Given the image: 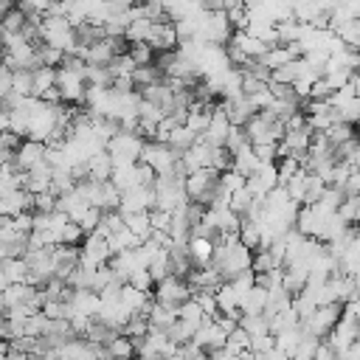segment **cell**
Returning a JSON list of instances; mask_svg holds the SVG:
<instances>
[{
	"mask_svg": "<svg viewBox=\"0 0 360 360\" xmlns=\"http://www.w3.org/2000/svg\"><path fill=\"white\" fill-rule=\"evenodd\" d=\"M141 160H143L146 166H152L158 177H160V174H174V169H177V163H180V152L172 149V146L163 143V141H146Z\"/></svg>",
	"mask_w": 360,
	"mask_h": 360,
	"instance_id": "1",
	"label": "cell"
},
{
	"mask_svg": "<svg viewBox=\"0 0 360 360\" xmlns=\"http://www.w3.org/2000/svg\"><path fill=\"white\" fill-rule=\"evenodd\" d=\"M340 318H343V304H321V307H315V312H312L309 318L301 321V326H304V332H309L312 338L323 340V338L338 326Z\"/></svg>",
	"mask_w": 360,
	"mask_h": 360,
	"instance_id": "2",
	"label": "cell"
},
{
	"mask_svg": "<svg viewBox=\"0 0 360 360\" xmlns=\"http://www.w3.org/2000/svg\"><path fill=\"white\" fill-rule=\"evenodd\" d=\"M143 146H146V141L138 132H118L107 143V152L112 158V166L115 163H138L143 155Z\"/></svg>",
	"mask_w": 360,
	"mask_h": 360,
	"instance_id": "3",
	"label": "cell"
},
{
	"mask_svg": "<svg viewBox=\"0 0 360 360\" xmlns=\"http://www.w3.org/2000/svg\"><path fill=\"white\" fill-rule=\"evenodd\" d=\"M56 90L62 93L65 104H82L84 93H87V82L79 70H70L62 65V68H56Z\"/></svg>",
	"mask_w": 360,
	"mask_h": 360,
	"instance_id": "4",
	"label": "cell"
},
{
	"mask_svg": "<svg viewBox=\"0 0 360 360\" xmlns=\"http://www.w3.org/2000/svg\"><path fill=\"white\" fill-rule=\"evenodd\" d=\"M152 295H155V301H158V304L180 307L183 301H188V298H191V287H188V281H186V278H180V276H166L163 281H158V284H155Z\"/></svg>",
	"mask_w": 360,
	"mask_h": 360,
	"instance_id": "5",
	"label": "cell"
},
{
	"mask_svg": "<svg viewBox=\"0 0 360 360\" xmlns=\"http://www.w3.org/2000/svg\"><path fill=\"white\" fill-rule=\"evenodd\" d=\"M155 208V188L152 186H132L121 191L118 211L121 214H138V211H152Z\"/></svg>",
	"mask_w": 360,
	"mask_h": 360,
	"instance_id": "6",
	"label": "cell"
},
{
	"mask_svg": "<svg viewBox=\"0 0 360 360\" xmlns=\"http://www.w3.org/2000/svg\"><path fill=\"white\" fill-rule=\"evenodd\" d=\"M45 152H48V143L25 138V141L20 143V149L14 152V166H17L20 172H31L34 166H39V163L45 160Z\"/></svg>",
	"mask_w": 360,
	"mask_h": 360,
	"instance_id": "7",
	"label": "cell"
},
{
	"mask_svg": "<svg viewBox=\"0 0 360 360\" xmlns=\"http://www.w3.org/2000/svg\"><path fill=\"white\" fill-rule=\"evenodd\" d=\"M211 155H214V146L200 138L197 143H191V146L180 155V166H183L186 174H191V172H197V169H211Z\"/></svg>",
	"mask_w": 360,
	"mask_h": 360,
	"instance_id": "8",
	"label": "cell"
},
{
	"mask_svg": "<svg viewBox=\"0 0 360 360\" xmlns=\"http://www.w3.org/2000/svg\"><path fill=\"white\" fill-rule=\"evenodd\" d=\"M177 42H180V37H177L174 22L172 20H158L152 25V37H149L146 45H152L155 53H166V51H177Z\"/></svg>",
	"mask_w": 360,
	"mask_h": 360,
	"instance_id": "9",
	"label": "cell"
},
{
	"mask_svg": "<svg viewBox=\"0 0 360 360\" xmlns=\"http://www.w3.org/2000/svg\"><path fill=\"white\" fill-rule=\"evenodd\" d=\"M228 132H231V121H228V115H225V104H217V107L211 110V121H208V129H205L202 141L219 149V146H225Z\"/></svg>",
	"mask_w": 360,
	"mask_h": 360,
	"instance_id": "10",
	"label": "cell"
},
{
	"mask_svg": "<svg viewBox=\"0 0 360 360\" xmlns=\"http://www.w3.org/2000/svg\"><path fill=\"white\" fill-rule=\"evenodd\" d=\"M191 343H197V346H200V349H205V352L225 349V343H228V332H225L214 318H208V321L197 329V335L191 338Z\"/></svg>",
	"mask_w": 360,
	"mask_h": 360,
	"instance_id": "11",
	"label": "cell"
},
{
	"mask_svg": "<svg viewBox=\"0 0 360 360\" xmlns=\"http://www.w3.org/2000/svg\"><path fill=\"white\" fill-rule=\"evenodd\" d=\"M51 256H53V278L68 281V276L79 267V248L56 245V248H51Z\"/></svg>",
	"mask_w": 360,
	"mask_h": 360,
	"instance_id": "12",
	"label": "cell"
},
{
	"mask_svg": "<svg viewBox=\"0 0 360 360\" xmlns=\"http://www.w3.org/2000/svg\"><path fill=\"white\" fill-rule=\"evenodd\" d=\"M25 211H34V194H28L25 188H14L0 197V217H17Z\"/></svg>",
	"mask_w": 360,
	"mask_h": 360,
	"instance_id": "13",
	"label": "cell"
},
{
	"mask_svg": "<svg viewBox=\"0 0 360 360\" xmlns=\"http://www.w3.org/2000/svg\"><path fill=\"white\" fill-rule=\"evenodd\" d=\"M222 104H225V115H228L231 127H245V124L256 115V107H253V101H250L248 96L228 98V101H222Z\"/></svg>",
	"mask_w": 360,
	"mask_h": 360,
	"instance_id": "14",
	"label": "cell"
},
{
	"mask_svg": "<svg viewBox=\"0 0 360 360\" xmlns=\"http://www.w3.org/2000/svg\"><path fill=\"white\" fill-rule=\"evenodd\" d=\"M214 239H208V236H191L188 242H186V250H188V259H191V264L194 267H208L211 262H214Z\"/></svg>",
	"mask_w": 360,
	"mask_h": 360,
	"instance_id": "15",
	"label": "cell"
},
{
	"mask_svg": "<svg viewBox=\"0 0 360 360\" xmlns=\"http://www.w3.org/2000/svg\"><path fill=\"white\" fill-rule=\"evenodd\" d=\"M338 267H340V273H346V276H357L360 273V231L352 236V242L346 245V250H343V256L338 259Z\"/></svg>",
	"mask_w": 360,
	"mask_h": 360,
	"instance_id": "16",
	"label": "cell"
},
{
	"mask_svg": "<svg viewBox=\"0 0 360 360\" xmlns=\"http://www.w3.org/2000/svg\"><path fill=\"white\" fill-rule=\"evenodd\" d=\"M146 321H149V326L152 329H163V332H169L172 329V323L177 321V307H166V304H152V309H149V315H146Z\"/></svg>",
	"mask_w": 360,
	"mask_h": 360,
	"instance_id": "17",
	"label": "cell"
},
{
	"mask_svg": "<svg viewBox=\"0 0 360 360\" xmlns=\"http://www.w3.org/2000/svg\"><path fill=\"white\" fill-rule=\"evenodd\" d=\"M135 340L121 332L107 343V360H135Z\"/></svg>",
	"mask_w": 360,
	"mask_h": 360,
	"instance_id": "18",
	"label": "cell"
},
{
	"mask_svg": "<svg viewBox=\"0 0 360 360\" xmlns=\"http://www.w3.org/2000/svg\"><path fill=\"white\" fill-rule=\"evenodd\" d=\"M110 180L118 191H127V188L138 186V163H115Z\"/></svg>",
	"mask_w": 360,
	"mask_h": 360,
	"instance_id": "19",
	"label": "cell"
},
{
	"mask_svg": "<svg viewBox=\"0 0 360 360\" xmlns=\"http://www.w3.org/2000/svg\"><path fill=\"white\" fill-rule=\"evenodd\" d=\"M239 309H242V315H264V309H267V290L256 284V287L239 301Z\"/></svg>",
	"mask_w": 360,
	"mask_h": 360,
	"instance_id": "20",
	"label": "cell"
},
{
	"mask_svg": "<svg viewBox=\"0 0 360 360\" xmlns=\"http://www.w3.org/2000/svg\"><path fill=\"white\" fill-rule=\"evenodd\" d=\"M87 172H90V180H98V183L110 180L112 177V158H110V152L104 149V152L93 155L87 160Z\"/></svg>",
	"mask_w": 360,
	"mask_h": 360,
	"instance_id": "21",
	"label": "cell"
},
{
	"mask_svg": "<svg viewBox=\"0 0 360 360\" xmlns=\"http://www.w3.org/2000/svg\"><path fill=\"white\" fill-rule=\"evenodd\" d=\"M259 166H262V160L256 158L253 143H250V146H245V149H239V152L233 155V163H231V169H233V172H239V174H245V177H250Z\"/></svg>",
	"mask_w": 360,
	"mask_h": 360,
	"instance_id": "22",
	"label": "cell"
},
{
	"mask_svg": "<svg viewBox=\"0 0 360 360\" xmlns=\"http://www.w3.org/2000/svg\"><path fill=\"white\" fill-rule=\"evenodd\" d=\"M124 225L141 239L146 242L152 236V219H149V211H138V214H124Z\"/></svg>",
	"mask_w": 360,
	"mask_h": 360,
	"instance_id": "23",
	"label": "cell"
},
{
	"mask_svg": "<svg viewBox=\"0 0 360 360\" xmlns=\"http://www.w3.org/2000/svg\"><path fill=\"white\" fill-rule=\"evenodd\" d=\"M152 25H155V20H146V17H141V20H132V22L127 25V31H124V39H127L129 45H138V42H149V37H152Z\"/></svg>",
	"mask_w": 360,
	"mask_h": 360,
	"instance_id": "24",
	"label": "cell"
},
{
	"mask_svg": "<svg viewBox=\"0 0 360 360\" xmlns=\"http://www.w3.org/2000/svg\"><path fill=\"white\" fill-rule=\"evenodd\" d=\"M323 138L329 141V146H332V149H338V146H343V143L354 141V138H357V129H354L352 124H343V121H338V124H332V127L323 132Z\"/></svg>",
	"mask_w": 360,
	"mask_h": 360,
	"instance_id": "25",
	"label": "cell"
},
{
	"mask_svg": "<svg viewBox=\"0 0 360 360\" xmlns=\"http://www.w3.org/2000/svg\"><path fill=\"white\" fill-rule=\"evenodd\" d=\"M101 217H104V211L101 208H96V205H84V208H79L70 219L84 231V233H93L96 228H98V222H101Z\"/></svg>",
	"mask_w": 360,
	"mask_h": 360,
	"instance_id": "26",
	"label": "cell"
},
{
	"mask_svg": "<svg viewBox=\"0 0 360 360\" xmlns=\"http://www.w3.org/2000/svg\"><path fill=\"white\" fill-rule=\"evenodd\" d=\"M107 245H110V253L115 256V253H124V250L138 248V245H141V239H138V236H135L129 228H124V231L110 233V236H107Z\"/></svg>",
	"mask_w": 360,
	"mask_h": 360,
	"instance_id": "27",
	"label": "cell"
},
{
	"mask_svg": "<svg viewBox=\"0 0 360 360\" xmlns=\"http://www.w3.org/2000/svg\"><path fill=\"white\" fill-rule=\"evenodd\" d=\"M56 87V68H45V65H39L37 70H34V96L37 98H42L48 90H53Z\"/></svg>",
	"mask_w": 360,
	"mask_h": 360,
	"instance_id": "28",
	"label": "cell"
},
{
	"mask_svg": "<svg viewBox=\"0 0 360 360\" xmlns=\"http://www.w3.org/2000/svg\"><path fill=\"white\" fill-rule=\"evenodd\" d=\"M239 242L248 245L253 253L264 248V242H262V231H259V225H256L253 219H242V222H239Z\"/></svg>",
	"mask_w": 360,
	"mask_h": 360,
	"instance_id": "29",
	"label": "cell"
},
{
	"mask_svg": "<svg viewBox=\"0 0 360 360\" xmlns=\"http://www.w3.org/2000/svg\"><path fill=\"white\" fill-rule=\"evenodd\" d=\"M0 267L6 270V276H8V281H11V284H25V278H28V262H25L22 256L6 259Z\"/></svg>",
	"mask_w": 360,
	"mask_h": 360,
	"instance_id": "30",
	"label": "cell"
},
{
	"mask_svg": "<svg viewBox=\"0 0 360 360\" xmlns=\"http://www.w3.org/2000/svg\"><path fill=\"white\" fill-rule=\"evenodd\" d=\"M28 28V17L14 6L11 11H6V17L0 20V31L3 34H22Z\"/></svg>",
	"mask_w": 360,
	"mask_h": 360,
	"instance_id": "31",
	"label": "cell"
},
{
	"mask_svg": "<svg viewBox=\"0 0 360 360\" xmlns=\"http://www.w3.org/2000/svg\"><path fill=\"white\" fill-rule=\"evenodd\" d=\"M11 93L14 96H34V70H14V79H11Z\"/></svg>",
	"mask_w": 360,
	"mask_h": 360,
	"instance_id": "32",
	"label": "cell"
},
{
	"mask_svg": "<svg viewBox=\"0 0 360 360\" xmlns=\"http://www.w3.org/2000/svg\"><path fill=\"white\" fill-rule=\"evenodd\" d=\"M239 326H242V329H248V335H250V338L273 335V332H270V321H267V315H242Z\"/></svg>",
	"mask_w": 360,
	"mask_h": 360,
	"instance_id": "33",
	"label": "cell"
},
{
	"mask_svg": "<svg viewBox=\"0 0 360 360\" xmlns=\"http://www.w3.org/2000/svg\"><path fill=\"white\" fill-rule=\"evenodd\" d=\"M307 183H309V172H298V174H292L290 180H287V194H290V200H295V202H304V197H307Z\"/></svg>",
	"mask_w": 360,
	"mask_h": 360,
	"instance_id": "34",
	"label": "cell"
},
{
	"mask_svg": "<svg viewBox=\"0 0 360 360\" xmlns=\"http://www.w3.org/2000/svg\"><path fill=\"white\" fill-rule=\"evenodd\" d=\"M132 82H135V87H149V84H158V82H163V73H160V68H158V65L135 68V73H132Z\"/></svg>",
	"mask_w": 360,
	"mask_h": 360,
	"instance_id": "35",
	"label": "cell"
},
{
	"mask_svg": "<svg viewBox=\"0 0 360 360\" xmlns=\"http://www.w3.org/2000/svg\"><path fill=\"white\" fill-rule=\"evenodd\" d=\"M256 202H259V200H253V194H250V191H248V186H245V188H239V191H233V194H231V208H233V211H236V214H239V217H242V219H245V217H248V214H250V208H253V205H256Z\"/></svg>",
	"mask_w": 360,
	"mask_h": 360,
	"instance_id": "36",
	"label": "cell"
},
{
	"mask_svg": "<svg viewBox=\"0 0 360 360\" xmlns=\"http://www.w3.org/2000/svg\"><path fill=\"white\" fill-rule=\"evenodd\" d=\"M177 318H180V321H188V323H205V321H208L205 312L200 309V304H197L194 298H188V301H183V304L177 307Z\"/></svg>",
	"mask_w": 360,
	"mask_h": 360,
	"instance_id": "37",
	"label": "cell"
},
{
	"mask_svg": "<svg viewBox=\"0 0 360 360\" xmlns=\"http://www.w3.org/2000/svg\"><path fill=\"white\" fill-rule=\"evenodd\" d=\"M149 321L143 318V315H132L127 323H124V329H121V335H127V338H132V340H141V338H146L149 335Z\"/></svg>",
	"mask_w": 360,
	"mask_h": 360,
	"instance_id": "38",
	"label": "cell"
},
{
	"mask_svg": "<svg viewBox=\"0 0 360 360\" xmlns=\"http://www.w3.org/2000/svg\"><path fill=\"white\" fill-rule=\"evenodd\" d=\"M197 141H200V138H197L191 129H186V127H177V129L169 135V146H172V149H177L180 155H183L191 143H197Z\"/></svg>",
	"mask_w": 360,
	"mask_h": 360,
	"instance_id": "39",
	"label": "cell"
},
{
	"mask_svg": "<svg viewBox=\"0 0 360 360\" xmlns=\"http://www.w3.org/2000/svg\"><path fill=\"white\" fill-rule=\"evenodd\" d=\"M127 53L132 56L135 68H146V65H155V48H152V45H146V42H138V45H132Z\"/></svg>",
	"mask_w": 360,
	"mask_h": 360,
	"instance_id": "40",
	"label": "cell"
},
{
	"mask_svg": "<svg viewBox=\"0 0 360 360\" xmlns=\"http://www.w3.org/2000/svg\"><path fill=\"white\" fill-rule=\"evenodd\" d=\"M276 169H278V186H287V180L301 172V158H295V155L281 158V160L276 163Z\"/></svg>",
	"mask_w": 360,
	"mask_h": 360,
	"instance_id": "41",
	"label": "cell"
},
{
	"mask_svg": "<svg viewBox=\"0 0 360 360\" xmlns=\"http://www.w3.org/2000/svg\"><path fill=\"white\" fill-rule=\"evenodd\" d=\"M245 183H248V177L239 174V172H233V169H228V172L219 174V191H225V194H233V191L245 188Z\"/></svg>",
	"mask_w": 360,
	"mask_h": 360,
	"instance_id": "42",
	"label": "cell"
},
{
	"mask_svg": "<svg viewBox=\"0 0 360 360\" xmlns=\"http://www.w3.org/2000/svg\"><path fill=\"white\" fill-rule=\"evenodd\" d=\"M276 267H278V264H276V259L270 256L267 248H262V250L253 253V264H250V270H253L256 276H264V273H270V270H276Z\"/></svg>",
	"mask_w": 360,
	"mask_h": 360,
	"instance_id": "43",
	"label": "cell"
},
{
	"mask_svg": "<svg viewBox=\"0 0 360 360\" xmlns=\"http://www.w3.org/2000/svg\"><path fill=\"white\" fill-rule=\"evenodd\" d=\"M191 298L200 304V309L205 312V318H217V315H219V307H217V295H214V290H200V292H194Z\"/></svg>",
	"mask_w": 360,
	"mask_h": 360,
	"instance_id": "44",
	"label": "cell"
},
{
	"mask_svg": "<svg viewBox=\"0 0 360 360\" xmlns=\"http://www.w3.org/2000/svg\"><path fill=\"white\" fill-rule=\"evenodd\" d=\"M225 349H231L233 354H242V352H248V349H250V335H248V329L236 326V329L228 335V343H225Z\"/></svg>",
	"mask_w": 360,
	"mask_h": 360,
	"instance_id": "45",
	"label": "cell"
},
{
	"mask_svg": "<svg viewBox=\"0 0 360 360\" xmlns=\"http://www.w3.org/2000/svg\"><path fill=\"white\" fill-rule=\"evenodd\" d=\"M245 146H250L245 127H231V132H228V141H225V149H228L231 155H236V152H239V149H245Z\"/></svg>",
	"mask_w": 360,
	"mask_h": 360,
	"instance_id": "46",
	"label": "cell"
},
{
	"mask_svg": "<svg viewBox=\"0 0 360 360\" xmlns=\"http://www.w3.org/2000/svg\"><path fill=\"white\" fill-rule=\"evenodd\" d=\"M338 118H340L343 124L357 127V124H360V96H354L352 101H346V104L338 110Z\"/></svg>",
	"mask_w": 360,
	"mask_h": 360,
	"instance_id": "47",
	"label": "cell"
},
{
	"mask_svg": "<svg viewBox=\"0 0 360 360\" xmlns=\"http://www.w3.org/2000/svg\"><path fill=\"white\" fill-rule=\"evenodd\" d=\"M127 284L135 287V290H141V292H152V290H155V278H152L149 270H135V273L127 278Z\"/></svg>",
	"mask_w": 360,
	"mask_h": 360,
	"instance_id": "48",
	"label": "cell"
},
{
	"mask_svg": "<svg viewBox=\"0 0 360 360\" xmlns=\"http://www.w3.org/2000/svg\"><path fill=\"white\" fill-rule=\"evenodd\" d=\"M253 152L262 163H276L278 160V141L276 143H253Z\"/></svg>",
	"mask_w": 360,
	"mask_h": 360,
	"instance_id": "49",
	"label": "cell"
},
{
	"mask_svg": "<svg viewBox=\"0 0 360 360\" xmlns=\"http://www.w3.org/2000/svg\"><path fill=\"white\" fill-rule=\"evenodd\" d=\"M34 211H37V214H53V211H56V194H53V191L37 194V197H34Z\"/></svg>",
	"mask_w": 360,
	"mask_h": 360,
	"instance_id": "50",
	"label": "cell"
},
{
	"mask_svg": "<svg viewBox=\"0 0 360 360\" xmlns=\"http://www.w3.org/2000/svg\"><path fill=\"white\" fill-rule=\"evenodd\" d=\"M208 360H236V354L231 349H214L208 352Z\"/></svg>",
	"mask_w": 360,
	"mask_h": 360,
	"instance_id": "51",
	"label": "cell"
},
{
	"mask_svg": "<svg viewBox=\"0 0 360 360\" xmlns=\"http://www.w3.org/2000/svg\"><path fill=\"white\" fill-rule=\"evenodd\" d=\"M259 360H290V354H284L281 349H270V352L259 354Z\"/></svg>",
	"mask_w": 360,
	"mask_h": 360,
	"instance_id": "52",
	"label": "cell"
},
{
	"mask_svg": "<svg viewBox=\"0 0 360 360\" xmlns=\"http://www.w3.org/2000/svg\"><path fill=\"white\" fill-rule=\"evenodd\" d=\"M338 6H346V8H352L354 14L360 11V0H338Z\"/></svg>",
	"mask_w": 360,
	"mask_h": 360,
	"instance_id": "53",
	"label": "cell"
},
{
	"mask_svg": "<svg viewBox=\"0 0 360 360\" xmlns=\"http://www.w3.org/2000/svg\"><path fill=\"white\" fill-rule=\"evenodd\" d=\"M352 200H354V217H357V225H360V191L352 194Z\"/></svg>",
	"mask_w": 360,
	"mask_h": 360,
	"instance_id": "54",
	"label": "cell"
},
{
	"mask_svg": "<svg viewBox=\"0 0 360 360\" xmlns=\"http://www.w3.org/2000/svg\"><path fill=\"white\" fill-rule=\"evenodd\" d=\"M188 360H208V352H197V354H191Z\"/></svg>",
	"mask_w": 360,
	"mask_h": 360,
	"instance_id": "55",
	"label": "cell"
},
{
	"mask_svg": "<svg viewBox=\"0 0 360 360\" xmlns=\"http://www.w3.org/2000/svg\"><path fill=\"white\" fill-rule=\"evenodd\" d=\"M166 360H188V357H186V354H183V352H180V349H177V352H174V354H172V357H166Z\"/></svg>",
	"mask_w": 360,
	"mask_h": 360,
	"instance_id": "56",
	"label": "cell"
},
{
	"mask_svg": "<svg viewBox=\"0 0 360 360\" xmlns=\"http://www.w3.org/2000/svg\"><path fill=\"white\" fill-rule=\"evenodd\" d=\"M357 146H360V132H357Z\"/></svg>",
	"mask_w": 360,
	"mask_h": 360,
	"instance_id": "57",
	"label": "cell"
},
{
	"mask_svg": "<svg viewBox=\"0 0 360 360\" xmlns=\"http://www.w3.org/2000/svg\"><path fill=\"white\" fill-rule=\"evenodd\" d=\"M357 132H360V124H357Z\"/></svg>",
	"mask_w": 360,
	"mask_h": 360,
	"instance_id": "58",
	"label": "cell"
},
{
	"mask_svg": "<svg viewBox=\"0 0 360 360\" xmlns=\"http://www.w3.org/2000/svg\"><path fill=\"white\" fill-rule=\"evenodd\" d=\"M357 231H360V225H357Z\"/></svg>",
	"mask_w": 360,
	"mask_h": 360,
	"instance_id": "59",
	"label": "cell"
}]
</instances>
